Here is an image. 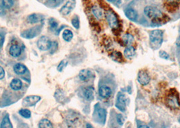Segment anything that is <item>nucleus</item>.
<instances>
[{
    "instance_id": "f257e3e1",
    "label": "nucleus",
    "mask_w": 180,
    "mask_h": 128,
    "mask_svg": "<svg viewBox=\"0 0 180 128\" xmlns=\"http://www.w3.org/2000/svg\"><path fill=\"white\" fill-rule=\"evenodd\" d=\"M144 14L145 15L152 20V24L153 26H160L165 24V19L166 17H164L165 15L161 12V10L154 8L153 6H146L144 8Z\"/></svg>"
},
{
    "instance_id": "f03ea898",
    "label": "nucleus",
    "mask_w": 180,
    "mask_h": 128,
    "mask_svg": "<svg viewBox=\"0 0 180 128\" xmlns=\"http://www.w3.org/2000/svg\"><path fill=\"white\" fill-rule=\"evenodd\" d=\"M165 104L169 109L173 110L180 109V100L178 92L174 89L169 91L165 97Z\"/></svg>"
},
{
    "instance_id": "7ed1b4c3",
    "label": "nucleus",
    "mask_w": 180,
    "mask_h": 128,
    "mask_svg": "<svg viewBox=\"0 0 180 128\" xmlns=\"http://www.w3.org/2000/svg\"><path fill=\"white\" fill-rule=\"evenodd\" d=\"M163 42V31L162 30H154L150 34V44L152 49L157 50Z\"/></svg>"
},
{
    "instance_id": "20e7f679",
    "label": "nucleus",
    "mask_w": 180,
    "mask_h": 128,
    "mask_svg": "<svg viewBox=\"0 0 180 128\" xmlns=\"http://www.w3.org/2000/svg\"><path fill=\"white\" fill-rule=\"evenodd\" d=\"M106 18L108 21V23L109 26H111L112 30H118L120 26V24L119 22V20L117 17H116V14L111 10H108L106 12Z\"/></svg>"
},
{
    "instance_id": "39448f33",
    "label": "nucleus",
    "mask_w": 180,
    "mask_h": 128,
    "mask_svg": "<svg viewBox=\"0 0 180 128\" xmlns=\"http://www.w3.org/2000/svg\"><path fill=\"white\" fill-rule=\"evenodd\" d=\"M52 42L46 36L41 37L37 41V47L41 51H47L50 49Z\"/></svg>"
},
{
    "instance_id": "423d86ee",
    "label": "nucleus",
    "mask_w": 180,
    "mask_h": 128,
    "mask_svg": "<svg viewBox=\"0 0 180 128\" xmlns=\"http://www.w3.org/2000/svg\"><path fill=\"white\" fill-rule=\"evenodd\" d=\"M41 26H35L32 28H30V29H28L24 32H23V33L21 34V36L24 38H27L29 39L32 38L40 34L41 30Z\"/></svg>"
},
{
    "instance_id": "0eeeda50",
    "label": "nucleus",
    "mask_w": 180,
    "mask_h": 128,
    "mask_svg": "<svg viewBox=\"0 0 180 128\" xmlns=\"http://www.w3.org/2000/svg\"><path fill=\"white\" fill-rule=\"evenodd\" d=\"M137 81L138 82L142 85V86H146L147 84H149L150 81V77L146 71L144 70H140L138 74H137Z\"/></svg>"
},
{
    "instance_id": "6e6552de",
    "label": "nucleus",
    "mask_w": 180,
    "mask_h": 128,
    "mask_svg": "<svg viewBox=\"0 0 180 128\" xmlns=\"http://www.w3.org/2000/svg\"><path fill=\"white\" fill-rule=\"evenodd\" d=\"M127 105V97L125 94H119L117 97L116 102V107L122 112L125 111Z\"/></svg>"
},
{
    "instance_id": "1a4fd4ad",
    "label": "nucleus",
    "mask_w": 180,
    "mask_h": 128,
    "mask_svg": "<svg viewBox=\"0 0 180 128\" xmlns=\"http://www.w3.org/2000/svg\"><path fill=\"white\" fill-rule=\"evenodd\" d=\"M41 100V97L40 96L31 95L28 96L26 98H24L23 101V105L24 106H31L35 105L36 103Z\"/></svg>"
},
{
    "instance_id": "9d476101",
    "label": "nucleus",
    "mask_w": 180,
    "mask_h": 128,
    "mask_svg": "<svg viewBox=\"0 0 180 128\" xmlns=\"http://www.w3.org/2000/svg\"><path fill=\"white\" fill-rule=\"evenodd\" d=\"M99 94L101 97L104 98H108L112 95V90L110 87L107 86H101L99 88Z\"/></svg>"
},
{
    "instance_id": "9b49d317",
    "label": "nucleus",
    "mask_w": 180,
    "mask_h": 128,
    "mask_svg": "<svg viewBox=\"0 0 180 128\" xmlns=\"http://www.w3.org/2000/svg\"><path fill=\"white\" fill-rule=\"evenodd\" d=\"M180 4V0H166V8L169 11H175Z\"/></svg>"
},
{
    "instance_id": "f8f14e48",
    "label": "nucleus",
    "mask_w": 180,
    "mask_h": 128,
    "mask_svg": "<svg viewBox=\"0 0 180 128\" xmlns=\"http://www.w3.org/2000/svg\"><path fill=\"white\" fill-rule=\"evenodd\" d=\"M75 3L72 1L67 2L66 4L62 7L61 10V13L62 15H68L70 12L73 10L74 7H75Z\"/></svg>"
},
{
    "instance_id": "ddd939ff",
    "label": "nucleus",
    "mask_w": 180,
    "mask_h": 128,
    "mask_svg": "<svg viewBox=\"0 0 180 128\" xmlns=\"http://www.w3.org/2000/svg\"><path fill=\"white\" fill-rule=\"evenodd\" d=\"M93 77H94V74L90 70H82L79 73V78L84 82L88 81Z\"/></svg>"
},
{
    "instance_id": "4468645a",
    "label": "nucleus",
    "mask_w": 180,
    "mask_h": 128,
    "mask_svg": "<svg viewBox=\"0 0 180 128\" xmlns=\"http://www.w3.org/2000/svg\"><path fill=\"white\" fill-rule=\"evenodd\" d=\"M136 49L132 46H128L125 51H124V56L127 59H133L134 57L136 56Z\"/></svg>"
},
{
    "instance_id": "2eb2a0df",
    "label": "nucleus",
    "mask_w": 180,
    "mask_h": 128,
    "mask_svg": "<svg viewBox=\"0 0 180 128\" xmlns=\"http://www.w3.org/2000/svg\"><path fill=\"white\" fill-rule=\"evenodd\" d=\"M125 16L128 17V18L130 20L132 21H136L137 18V13L132 8H128L125 10Z\"/></svg>"
},
{
    "instance_id": "dca6fc26",
    "label": "nucleus",
    "mask_w": 180,
    "mask_h": 128,
    "mask_svg": "<svg viewBox=\"0 0 180 128\" xmlns=\"http://www.w3.org/2000/svg\"><path fill=\"white\" fill-rule=\"evenodd\" d=\"M21 48L17 45H13L10 48V54L14 58H18L21 54Z\"/></svg>"
},
{
    "instance_id": "f3484780",
    "label": "nucleus",
    "mask_w": 180,
    "mask_h": 128,
    "mask_svg": "<svg viewBox=\"0 0 180 128\" xmlns=\"http://www.w3.org/2000/svg\"><path fill=\"white\" fill-rule=\"evenodd\" d=\"M23 86L22 82L19 78H15L10 83V87L14 90H19Z\"/></svg>"
},
{
    "instance_id": "a211bd4d",
    "label": "nucleus",
    "mask_w": 180,
    "mask_h": 128,
    "mask_svg": "<svg viewBox=\"0 0 180 128\" xmlns=\"http://www.w3.org/2000/svg\"><path fill=\"white\" fill-rule=\"evenodd\" d=\"M14 71L19 75H22L27 72V67L22 63H16L14 66Z\"/></svg>"
},
{
    "instance_id": "6ab92c4d",
    "label": "nucleus",
    "mask_w": 180,
    "mask_h": 128,
    "mask_svg": "<svg viewBox=\"0 0 180 128\" xmlns=\"http://www.w3.org/2000/svg\"><path fill=\"white\" fill-rule=\"evenodd\" d=\"M84 97L87 101L93 100L94 98V90L93 88L88 87L84 90Z\"/></svg>"
},
{
    "instance_id": "aec40b11",
    "label": "nucleus",
    "mask_w": 180,
    "mask_h": 128,
    "mask_svg": "<svg viewBox=\"0 0 180 128\" xmlns=\"http://www.w3.org/2000/svg\"><path fill=\"white\" fill-rule=\"evenodd\" d=\"M123 43L127 46H131L134 41L133 37L131 34H125L122 37Z\"/></svg>"
},
{
    "instance_id": "412c9836",
    "label": "nucleus",
    "mask_w": 180,
    "mask_h": 128,
    "mask_svg": "<svg viewBox=\"0 0 180 128\" xmlns=\"http://www.w3.org/2000/svg\"><path fill=\"white\" fill-rule=\"evenodd\" d=\"M91 10H92V12L94 14V16H96L98 19L100 20L103 18L104 13L103 12H102V9L100 8H99L98 6H94L92 9H91Z\"/></svg>"
},
{
    "instance_id": "4be33fe9",
    "label": "nucleus",
    "mask_w": 180,
    "mask_h": 128,
    "mask_svg": "<svg viewBox=\"0 0 180 128\" xmlns=\"http://www.w3.org/2000/svg\"><path fill=\"white\" fill-rule=\"evenodd\" d=\"M42 18L41 16H40V14H33L32 15H30L28 18V20L30 23H37L38 22L41 21Z\"/></svg>"
},
{
    "instance_id": "5701e85b",
    "label": "nucleus",
    "mask_w": 180,
    "mask_h": 128,
    "mask_svg": "<svg viewBox=\"0 0 180 128\" xmlns=\"http://www.w3.org/2000/svg\"><path fill=\"white\" fill-rule=\"evenodd\" d=\"M39 127L40 128H51L53 127L52 123L48 119H44L39 123Z\"/></svg>"
},
{
    "instance_id": "b1692460",
    "label": "nucleus",
    "mask_w": 180,
    "mask_h": 128,
    "mask_svg": "<svg viewBox=\"0 0 180 128\" xmlns=\"http://www.w3.org/2000/svg\"><path fill=\"white\" fill-rule=\"evenodd\" d=\"M1 127L2 128H12V123L10 122V119L8 115L5 116L4 118L2 120V123H1Z\"/></svg>"
},
{
    "instance_id": "393cba45",
    "label": "nucleus",
    "mask_w": 180,
    "mask_h": 128,
    "mask_svg": "<svg viewBox=\"0 0 180 128\" xmlns=\"http://www.w3.org/2000/svg\"><path fill=\"white\" fill-rule=\"evenodd\" d=\"M111 56V58L115 62H122L123 60L122 54L119 51H114L113 53H112Z\"/></svg>"
},
{
    "instance_id": "a878e982",
    "label": "nucleus",
    "mask_w": 180,
    "mask_h": 128,
    "mask_svg": "<svg viewBox=\"0 0 180 128\" xmlns=\"http://www.w3.org/2000/svg\"><path fill=\"white\" fill-rule=\"evenodd\" d=\"M62 37H63V38H64L65 41H66L67 42H69L72 40V38L73 37V34L71 30H65L64 32H63Z\"/></svg>"
},
{
    "instance_id": "bb28decb",
    "label": "nucleus",
    "mask_w": 180,
    "mask_h": 128,
    "mask_svg": "<svg viewBox=\"0 0 180 128\" xmlns=\"http://www.w3.org/2000/svg\"><path fill=\"white\" fill-rule=\"evenodd\" d=\"M19 114L23 116L24 118H30L31 116V113L29 111V110L28 109H21L19 111Z\"/></svg>"
},
{
    "instance_id": "cd10ccee",
    "label": "nucleus",
    "mask_w": 180,
    "mask_h": 128,
    "mask_svg": "<svg viewBox=\"0 0 180 128\" xmlns=\"http://www.w3.org/2000/svg\"><path fill=\"white\" fill-rule=\"evenodd\" d=\"M2 5L5 8L9 9L14 5L13 0H2Z\"/></svg>"
},
{
    "instance_id": "c85d7f7f",
    "label": "nucleus",
    "mask_w": 180,
    "mask_h": 128,
    "mask_svg": "<svg viewBox=\"0 0 180 128\" xmlns=\"http://www.w3.org/2000/svg\"><path fill=\"white\" fill-rule=\"evenodd\" d=\"M98 115L99 117H100V119L103 121V122H104L105 119H106V115H107V112H106V110H104L103 109H100V110H98Z\"/></svg>"
},
{
    "instance_id": "c756f323",
    "label": "nucleus",
    "mask_w": 180,
    "mask_h": 128,
    "mask_svg": "<svg viewBox=\"0 0 180 128\" xmlns=\"http://www.w3.org/2000/svg\"><path fill=\"white\" fill-rule=\"evenodd\" d=\"M67 63H68V62H67L66 60H62V61H61V63H59V65L57 67V70L59 72H62V71L64 70L65 67L66 66Z\"/></svg>"
},
{
    "instance_id": "7c9ffc66",
    "label": "nucleus",
    "mask_w": 180,
    "mask_h": 128,
    "mask_svg": "<svg viewBox=\"0 0 180 128\" xmlns=\"http://www.w3.org/2000/svg\"><path fill=\"white\" fill-rule=\"evenodd\" d=\"M73 26L75 27L77 29H78L79 28V26H80V23H79V18L77 17H75L71 21Z\"/></svg>"
},
{
    "instance_id": "2f4dec72",
    "label": "nucleus",
    "mask_w": 180,
    "mask_h": 128,
    "mask_svg": "<svg viewBox=\"0 0 180 128\" xmlns=\"http://www.w3.org/2000/svg\"><path fill=\"white\" fill-rule=\"evenodd\" d=\"M116 121H117V122L120 126H122L125 122L124 117H123L121 114H118L117 116H116Z\"/></svg>"
},
{
    "instance_id": "473e14b6",
    "label": "nucleus",
    "mask_w": 180,
    "mask_h": 128,
    "mask_svg": "<svg viewBox=\"0 0 180 128\" xmlns=\"http://www.w3.org/2000/svg\"><path fill=\"white\" fill-rule=\"evenodd\" d=\"M159 56L162 59H169V55L167 53H166L164 51H161L159 52Z\"/></svg>"
},
{
    "instance_id": "72a5a7b5",
    "label": "nucleus",
    "mask_w": 180,
    "mask_h": 128,
    "mask_svg": "<svg viewBox=\"0 0 180 128\" xmlns=\"http://www.w3.org/2000/svg\"><path fill=\"white\" fill-rule=\"evenodd\" d=\"M49 24H50V26L52 29H56L58 27V23L56 22L54 19H50L49 20Z\"/></svg>"
},
{
    "instance_id": "f704fd0d",
    "label": "nucleus",
    "mask_w": 180,
    "mask_h": 128,
    "mask_svg": "<svg viewBox=\"0 0 180 128\" xmlns=\"http://www.w3.org/2000/svg\"><path fill=\"white\" fill-rule=\"evenodd\" d=\"M4 76H5L4 70L3 69V67L2 66H0V80L3 79Z\"/></svg>"
},
{
    "instance_id": "c9c22d12",
    "label": "nucleus",
    "mask_w": 180,
    "mask_h": 128,
    "mask_svg": "<svg viewBox=\"0 0 180 128\" xmlns=\"http://www.w3.org/2000/svg\"><path fill=\"white\" fill-rule=\"evenodd\" d=\"M5 14V11L4 9H3V7L0 6V16H2Z\"/></svg>"
},
{
    "instance_id": "e433bc0d",
    "label": "nucleus",
    "mask_w": 180,
    "mask_h": 128,
    "mask_svg": "<svg viewBox=\"0 0 180 128\" xmlns=\"http://www.w3.org/2000/svg\"><path fill=\"white\" fill-rule=\"evenodd\" d=\"M3 42H4V38H3L2 35L0 34V47L3 45Z\"/></svg>"
},
{
    "instance_id": "4c0bfd02",
    "label": "nucleus",
    "mask_w": 180,
    "mask_h": 128,
    "mask_svg": "<svg viewBox=\"0 0 180 128\" xmlns=\"http://www.w3.org/2000/svg\"><path fill=\"white\" fill-rule=\"evenodd\" d=\"M176 44H177V45L179 46V47H180V37L178 38L177 42H176Z\"/></svg>"
},
{
    "instance_id": "58836bf2",
    "label": "nucleus",
    "mask_w": 180,
    "mask_h": 128,
    "mask_svg": "<svg viewBox=\"0 0 180 128\" xmlns=\"http://www.w3.org/2000/svg\"><path fill=\"white\" fill-rule=\"evenodd\" d=\"M138 127H146L147 128V127H148V126H139Z\"/></svg>"
},
{
    "instance_id": "ea45409f",
    "label": "nucleus",
    "mask_w": 180,
    "mask_h": 128,
    "mask_svg": "<svg viewBox=\"0 0 180 128\" xmlns=\"http://www.w3.org/2000/svg\"><path fill=\"white\" fill-rule=\"evenodd\" d=\"M107 1L110 2H115V0H107Z\"/></svg>"
},
{
    "instance_id": "a19ab883",
    "label": "nucleus",
    "mask_w": 180,
    "mask_h": 128,
    "mask_svg": "<svg viewBox=\"0 0 180 128\" xmlns=\"http://www.w3.org/2000/svg\"><path fill=\"white\" fill-rule=\"evenodd\" d=\"M52 1H53V2H57L58 0H52Z\"/></svg>"
}]
</instances>
